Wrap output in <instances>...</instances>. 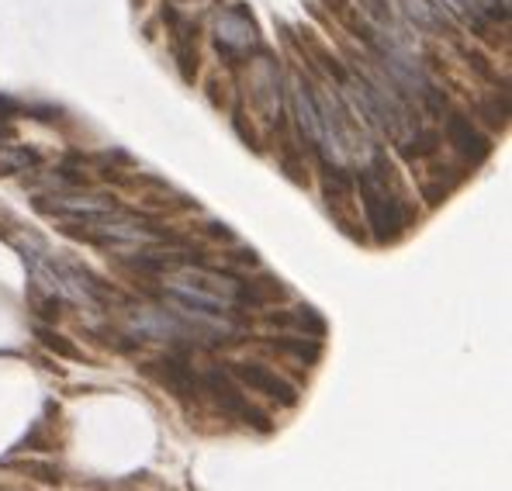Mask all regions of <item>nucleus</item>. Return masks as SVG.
I'll list each match as a JSON object with an SVG mask.
<instances>
[{
    "mask_svg": "<svg viewBox=\"0 0 512 491\" xmlns=\"http://www.w3.org/2000/svg\"><path fill=\"white\" fill-rule=\"evenodd\" d=\"M360 11L371 14L374 21H378L381 28H391L395 25V11H391V0H360Z\"/></svg>",
    "mask_w": 512,
    "mask_h": 491,
    "instance_id": "aec40b11",
    "label": "nucleus"
},
{
    "mask_svg": "<svg viewBox=\"0 0 512 491\" xmlns=\"http://www.w3.org/2000/svg\"><path fill=\"white\" fill-rule=\"evenodd\" d=\"M443 128H447V142L454 146V153L468 166H481L492 156L488 135L481 132L464 111H447V115H443Z\"/></svg>",
    "mask_w": 512,
    "mask_h": 491,
    "instance_id": "423d86ee",
    "label": "nucleus"
},
{
    "mask_svg": "<svg viewBox=\"0 0 512 491\" xmlns=\"http://www.w3.org/2000/svg\"><path fill=\"white\" fill-rule=\"evenodd\" d=\"M208 236H212V239H225V243H236V232L225 229L222 222H208Z\"/></svg>",
    "mask_w": 512,
    "mask_h": 491,
    "instance_id": "4be33fe9",
    "label": "nucleus"
},
{
    "mask_svg": "<svg viewBox=\"0 0 512 491\" xmlns=\"http://www.w3.org/2000/svg\"><path fill=\"white\" fill-rule=\"evenodd\" d=\"M146 377H153L160 388H167L173 398H180V402H198L201 395V374L194 370L191 357H187V350L180 346L177 353H167V357L160 360H149V364L139 367Z\"/></svg>",
    "mask_w": 512,
    "mask_h": 491,
    "instance_id": "20e7f679",
    "label": "nucleus"
},
{
    "mask_svg": "<svg viewBox=\"0 0 512 491\" xmlns=\"http://www.w3.org/2000/svg\"><path fill=\"white\" fill-rule=\"evenodd\" d=\"M49 426H52V419H49V409H45L42 419L32 426V433L21 440V450H52L56 447V436L49 433Z\"/></svg>",
    "mask_w": 512,
    "mask_h": 491,
    "instance_id": "6ab92c4d",
    "label": "nucleus"
},
{
    "mask_svg": "<svg viewBox=\"0 0 512 491\" xmlns=\"http://www.w3.org/2000/svg\"><path fill=\"white\" fill-rule=\"evenodd\" d=\"M319 166H322V194H326L329 205H350L353 194H357L353 173L343 163L333 160H319Z\"/></svg>",
    "mask_w": 512,
    "mask_h": 491,
    "instance_id": "9b49d317",
    "label": "nucleus"
},
{
    "mask_svg": "<svg viewBox=\"0 0 512 491\" xmlns=\"http://www.w3.org/2000/svg\"><path fill=\"white\" fill-rule=\"evenodd\" d=\"M35 336H39V343L45 346V350L56 353V357H63V360H84L80 346L73 343V339H66L56 326H49V322H35Z\"/></svg>",
    "mask_w": 512,
    "mask_h": 491,
    "instance_id": "dca6fc26",
    "label": "nucleus"
},
{
    "mask_svg": "<svg viewBox=\"0 0 512 491\" xmlns=\"http://www.w3.org/2000/svg\"><path fill=\"white\" fill-rule=\"evenodd\" d=\"M481 111H485V122L492 125V128H506V122H509V101H506V94H502V101H481L478 104Z\"/></svg>",
    "mask_w": 512,
    "mask_h": 491,
    "instance_id": "412c9836",
    "label": "nucleus"
},
{
    "mask_svg": "<svg viewBox=\"0 0 512 491\" xmlns=\"http://www.w3.org/2000/svg\"><path fill=\"white\" fill-rule=\"evenodd\" d=\"M215 49L225 59V66H239L250 63V56H256L260 49V25H256L253 11L246 4H232L225 7L215 18Z\"/></svg>",
    "mask_w": 512,
    "mask_h": 491,
    "instance_id": "f03ea898",
    "label": "nucleus"
},
{
    "mask_svg": "<svg viewBox=\"0 0 512 491\" xmlns=\"http://www.w3.org/2000/svg\"><path fill=\"white\" fill-rule=\"evenodd\" d=\"M11 139H14L11 122H4V118H0V146H4V142H11Z\"/></svg>",
    "mask_w": 512,
    "mask_h": 491,
    "instance_id": "5701e85b",
    "label": "nucleus"
},
{
    "mask_svg": "<svg viewBox=\"0 0 512 491\" xmlns=\"http://www.w3.org/2000/svg\"><path fill=\"white\" fill-rule=\"evenodd\" d=\"M201 391H208L212 402L218 405V412L229 415V419L243 422V426L256 429V433H270V429H274V422L267 419V412L256 409L250 398L232 384V377L225 374V370L215 367V370H208V374H201Z\"/></svg>",
    "mask_w": 512,
    "mask_h": 491,
    "instance_id": "7ed1b4c3",
    "label": "nucleus"
},
{
    "mask_svg": "<svg viewBox=\"0 0 512 491\" xmlns=\"http://www.w3.org/2000/svg\"><path fill=\"white\" fill-rule=\"evenodd\" d=\"M163 21H167L170 52H173V63H177L180 80L194 83L198 80V25L173 4L163 7Z\"/></svg>",
    "mask_w": 512,
    "mask_h": 491,
    "instance_id": "39448f33",
    "label": "nucleus"
},
{
    "mask_svg": "<svg viewBox=\"0 0 512 491\" xmlns=\"http://www.w3.org/2000/svg\"><path fill=\"white\" fill-rule=\"evenodd\" d=\"M288 294V287H284L277 277L263 274L256 277V281H250V277H243L236 287V305H250V308H270L277 305V301Z\"/></svg>",
    "mask_w": 512,
    "mask_h": 491,
    "instance_id": "1a4fd4ad",
    "label": "nucleus"
},
{
    "mask_svg": "<svg viewBox=\"0 0 512 491\" xmlns=\"http://www.w3.org/2000/svg\"><path fill=\"white\" fill-rule=\"evenodd\" d=\"M267 322L277 329H298L312 339L326 336V319H322L312 305H298V308H291V312H267Z\"/></svg>",
    "mask_w": 512,
    "mask_h": 491,
    "instance_id": "9d476101",
    "label": "nucleus"
},
{
    "mask_svg": "<svg viewBox=\"0 0 512 491\" xmlns=\"http://www.w3.org/2000/svg\"><path fill=\"white\" fill-rule=\"evenodd\" d=\"M270 346H274L277 353H288V357H295L298 364H319V357H322V343L319 339H312V336H277V339H270Z\"/></svg>",
    "mask_w": 512,
    "mask_h": 491,
    "instance_id": "4468645a",
    "label": "nucleus"
},
{
    "mask_svg": "<svg viewBox=\"0 0 512 491\" xmlns=\"http://www.w3.org/2000/svg\"><path fill=\"white\" fill-rule=\"evenodd\" d=\"M391 166L384 160V153H374L371 166L360 170V177H353L360 191V205H364L367 225H371L378 243H395L405 229H409L412 215L405 208V201L391 191Z\"/></svg>",
    "mask_w": 512,
    "mask_h": 491,
    "instance_id": "f257e3e1",
    "label": "nucleus"
},
{
    "mask_svg": "<svg viewBox=\"0 0 512 491\" xmlns=\"http://www.w3.org/2000/svg\"><path fill=\"white\" fill-rule=\"evenodd\" d=\"M32 312L39 315V322H49V326H56L59 319H63V312H66V301L59 298L56 291H39V287L32 284Z\"/></svg>",
    "mask_w": 512,
    "mask_h": 491,
    "instance_id": "f3484780",
    "label": "nucleus"
},
{
    "mask_svg": "<svg viewBox=\"0 0 512 491\" xmlns=\"http://www.w3.org/2000/svg\"><path fill=\"white\" fill-rule=\"evenodd\" d=\"M42 166V156L28 146H0V177H14V173H25Z\"/></svg>",
    "mask_w": 512,
    "mask_h": 491,
    "instance_id": "2eb2a0df",
    "label": "nucleus"
},
{
    "mask_svg": "<svg viewBox=\"0 0 512 491\" xmlns=\"http://www.w3.org/2000/svg\"><path fill=\"white\" fill-rule=\"evenodd\" d=\"M232 374L239 377V381L246 384L250 391H260V395L274 398L277 405H284V409H295L298 405V391L291 381H284L277 370L256 364V360H239V364H232Z\"/></svg>",
    "mask_w": 512,
    "mask_h": 491,
    "instance_id": "0eeeda50",
    "label": "nucleus"
},
{
    "mask_svg": "<svg viewBox=\"0 0 512 491\" xmlns=\"http://www.w3.org/2000/svg\"><path fill=\"white\" fill-rule=\"evenodd\" d=\"M395 149H398V156H402V160H409V163L429 160V156L440 149V135L429 132V128H423V125H416L402 142H395Z\"/></svg>",
    "mask_w": 512,
    "mask_h": 491,
    "instance_id": "ddd939ff",
    "label": "nucleus"
},
{
    "mask_svg": "<svg viewBox=\"0 0 512 491\" xmlns=\"http://www.w3.org/2000/svg\"><path fill=\"white\" fill-rule=\"evenodd\" d=\"M405 14H409V21L416 28H423L429 35H454V25H450V18L443 14L440 4H433V0H402Z\"/></svg>",
    "mask_w": 512,
    "mask_h": 491,
    "instance_id": "f8f14e48",
    "label": "nucleus"
},
{
    "mask_svg": "<svg viewBox=\"0 0 512 491\" xmlns=\"http://www.w3.org/2000/svg\"><path fill=\"white\" fill-rule=\"evenodd\" d=\"M14 471H25L28 478L42 481V485H63V471L56 464H45V460H11Z\"/></svg>",
    "mask_w": 512,
    "mask_h": 491,
    "instance_id": "a211bd4d",
    "label": "nucleus"
},
{
    "mask_svg": "<svg viewBox=\"0 0 512 491\" xmlns=\"http://www.w3.org/2000/svg\"><path fill=\"white\" fill-rule=\"evenodd\" d=\"M250 83H253V104L260 111H267V118H277L281 122V70H277V63L270 56H263V63L256 66L250 73Z\"/></svg>",
    "mask_w": 512,
    "mask_h": 491,
    "instance_id": "6e6552de",
    "label": "nucleus"
}]
</instances>
